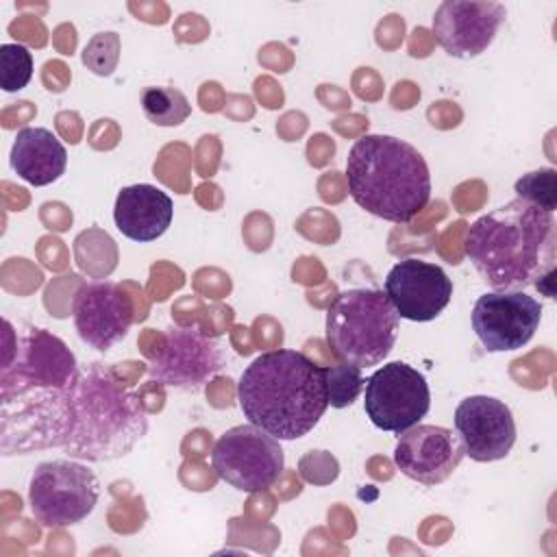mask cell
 <instances>
[{
    "mask_svg": "<svg viewBox=\"0 0 557 557\" xmlns=\"http://www.w3.org/2000/svg\"><path fill=\"white\" fill-rule=\"evenodd\" d=\"M466 257L494 292H524L555 270V213L520 198L476 218L463 239Z\"/></svg>",
    "mask_w": 557,
    "mask_h": 557,
    "instance_id": "2",
    "label": "cell"
},
{
    "mask_svg": "<svg viewBox=\"0 0 557 557\" xmlns=\"http://www.w3.org/2000/svg\"><path fill=\"white\" fill-rule=\"evenodd\" d=\"M222 366L224 352L211 335L191 324H172L148 366V376L165 387L198 392Z\"/></svg>",
    "mask_w": 557,
    "mask_h": 557,
    "instance_id": "10",
    "label": "cell"
},
{
    "mask_svg": "<svg viewBox=\"0 0 557 557\" xmlns=\"http://www.w3.org/2000/svg\"><path fill=\"white\" fill-rule=\"evenodd\" d=\"M33 78V54L22 44L0 46V87L9 94L24 89Z\"/></svg>",
    "mask_w": 557,
    "mask_h": 557,
    "instance_id": "22",
    "label": "cell"
},
{
    "mask_svg": "<svg viewBox=\"0 0 557 557\" xmlns=\"http://www.w3.org/2000/svg\"><path fill=\"white\" fill-rule=\"evenodd\" d=\"M542 302L524 292H490L474 302L470 322L490 352L518 350L535 335Z\"/></svg>",
    "mask_w": 557,
    "mask_h": 557,
    "instance_id": "11",
    "label": "cell"
},
{
    "mask_svg": "<svg viewBox=\"0 0 557 557\" xmlns=\"http://www.w3.org/2000/svg\"><path fill=\"white\" fill-rule=\"evenodd\" d=\"M141 109L157 126H178L191 113L187 96L176 87H148L141 94Z\"/></svg>",
    "mask_w": 557,
    "mask_h": 557,
    "instance_id": "19",
    "label": "cell"
},
{
    "mask_svg": "<svg viewBox=\"0 0 557 557\" xmlns=\"http://www.w3.org/2000/svg\"><path fill=\"white\" fill-rule=\"evenodd\" d=\"M78 337L96 350H109L122 342L133 324V300L115 283H85L72 300Z\"/></svg>",
    "mask_w": 557,
    "mask_h": 557,
    "instance_id": "14",
    "label": "cell"
},
{
    "mask_svg": "<svg viewBox=\"0 0 557 557\" xmlns=\"http://www.w3.org/2000/svg\"><path fill=\"white\" fill-rule=\"evenodd\" d=\"M385 296L398 318L429 322L448 307L453 281L440 265L418 257H407L389 270L385 278Z\"/></svg>",
    "mask_w": 557,
    "mask_h": 557,
    "instance_id": "13",
    "label": "cell"
},
{
    "mask_svg": "<svg viewBox=\"0 0 557 557\" xmlns=\"http://www.w3.org/2000/svg\"><path fill=\"white\" fill-rule=\"evenodd\" d=\"M516 198L555 213L557 207V172L553 168H542L520 176L513 185Z\"/></svg>",
    "mask_w": 557,
    "mask_h": 557,
    "instance_id": "21",
    "label": "cell"
},
{
    "mask_svg": "<svg viewBox=\"0 0 557 557\" xmlns=\"http://www.w3.org/2000/svg\"><path fill=\"white\" fill-rule=\"evenodd\" d=\"M9 157L13 172L35 187L59 181L67 165L65 146L44 126L22 128L13 139Z\"/></svg>",
    "mask_w": 557,
    "mask_h": 557,
    "instance_id": "18",
    "label": "cell"
},
{
    "mask_svg": "<svg viewBox=\"0 0 557 557\" xmlns=\"http://www.w3.org/2000/svg\"><path fill=\"white\" fill-rule=\"evenodd\" d=\"M237 400L250 424L276 440H298L329 407L324 368L298 350L261 352L242 372Z\"/></svg>",
    "mask_w": 557,
    "mask_h": 557,
    "instance_id": "4",
    "label": "cell"
},
{
    "mask_svg": "<svg viewBox=\"0 0 557 557\" xmlns=\"http://www.w3.org/2000/svg\"><path fill=\"white\" fill-rule=\"evenodd\" d=\"M120 61V35L98 33L83 50V63L98 76H109Z\"/></svg>",
    "mask_w": 557,
    "mask_h": 557,
    "instance_id": "23",
    "label": "cell"
},
{
    "mask_svg": "<svg viewBox=\"0 0 557 557\" xmlns=\"http://www.w3.org/2000/svg\"><path fill=\"white\" fill-rule=\"evenodd\" d=\"M398 337V313L383 289L339 292L326 309V344L359 368L381 363Z\"/></svg>",
    "mask_w": 557,
    "mask_h": 557,
    "instance_id": "6",
    "label": "cell"
},
{
    "mask_svg": "<svg viewBox=\"0 0 557 557\" xmlns=\"http://www.w3.org/2000/svg\"><path fill=\"white\" fill-rule=\"evenodd\" d=\"M505 15L507 9L500 2L444 0L435 9L431 28L450 57L472 59L492 46Z\"/></svg>",
    "mask_w": 557,
    "mask_h": 557,
    "instance_id": "12",
    "label": "cell"
},
{
    "mask_svg": "<svg viewBox=\"0 0 557 557\" xmlns=\"http://www.w3.org/2000/svg\"><path fill=\"white\" fill-rule=\"evenodd\" d=\"M431 407V389L422 372L403 361L379 368L366 381L363 409L370 422L389 433H403L418 424Z\"/></svg>",
    "mask_w": 557,
    "mask_h": 557,
    "instance_id": "9",
    "label": "cell"
},
{
    "mask_svg": "<svg viewBox=\"0 0 557 557\" xmlns=\"http://www.w3.org/2000/svg\"><path fill=\"white\" fill-rule=\"evenodd\" d=\"M455 431L463 455L490 463L509 455L516 444V422L511 409L492 396H468L455 409Z\"/></svg>",
    "mask_w": 557,
    "mask_h": 557,
    "instance_id": "15",
    "label": "cell"
},
{
    "mask_svg": "<svg viewBox=\"0 0 557 557\" xmlns=\"http://www.w3.org/2000/svg\"><path fill=\"white\" fill-rule=\"evenodd\" d=\"M350 198L387 222H411L431 198V172L409 141L394 135H363L346 157Z\"/></svg>",
    "mask_w": 557,
    "mask_h": 557,
    "instance_id": "5",
    "label": "cell"
},
{
    "mask_svg": "<svg viewBox=\"0 0 557 557\" xmlns=\"http://www.w3.org/2000/svg\"><path fill=\"white\" fill-rule=\"evenodd\" d=\"M461 459L463 446L459 435L437 424H413L398 435L394 448L396 468L422 485L444 483Z\"/></svg>",
    "mask_w": 557,
    "mask_h": 557,
    "instance_id": "16",
    "label": "cell"
},
{
    "mask_svg": "<svg viewBox=\"0 0 557 557\" xmlns=\"http://www.w3.org/2000/svg\"><path fill=\"white\" fill-rule=\"evenodd\" d=\"M148 431L137 394L111 368H81L65 394L59 448L76 459L109 461L126 455Z\"/></svg>",
    "mask_w": 557,
    "mask_h": 557,
    "instance_id": "3",
    "label": "cell"
},
{
    "mask_svg": "<svg viewBox=\"0 0 557 557\" xmlns=\"http://www.w3.org/2000/svg\"><path fill=\"white\" fill-rule=\"evenodd\" d=\"M74 352L46 329L4 318L0 363V446L26 455L57 446L65 394L78 374Z\"/></svg>",
    "mask_w": 557,
    "mask_h": 557,
    "instance_id": "1",
    "label": "cell"
},
{
    "mask_svg": "<svg viewBox=\"0 0 557 557\" xmlns=\"http://www.w3.org/2000/svg\"><path fill=\"white\" fill-rule=\"evenodd\" d=\"M100 498V483L87 463L74 459L41 461L28 483L35 520L48 529L85 520Z\"/></svg>",
    "mask_w": 557,
    "mask_h": 557,
    "instance_id": "7",
    "label": "cell"
},
{
    "mask_svg": "<svg viewBox=\"0 0 557 557\" xmlns=\"http://www.w3.org/2000/svg\"><path fill=\"white\" fill-rule=\"evenodd\" d=\"M172 198L163 189L148 183L122 187L113 207L117 231L124 237L141 244L161 237L172 224Z\"/></svg>",
    "mask_w": 557,
    "mask_h": 557,
    "instance_id": "17",
    "label": "cell"
},
{
    "mask_svg": "<svg viewBox=\"0 0 557 557\" xmlns=\"http://www.w3.org/2000/svg\"><path fill=\"white\" fill-rule=\"evenodd\" d=\"M324 379H326L329 405L335 409L350 407L366 385L361 368L350 361H342L337 366L324 368Z\"/></svg>",
    "mask_w": 557,
    "mask_h": 557,
    "instance_id": "20",
    "label": "cell"
},
{
    "mask_svg": "<svg viewBox=\"0 0 557 557\" xmlns=\"http://www.w3.org/2000/svg\"><path fill=\"white\" fill-rule=\"evenodd\" d=\"M211 466L235 490L257 494L278 481L285 457L278 440L268 431L255 424H237L218 437Z\"/></svg>",
    "mask_w": 557,
    "mask_h": 557,
    "instance_id": "8",
    "label": "cell"
}]
</instances>
